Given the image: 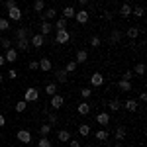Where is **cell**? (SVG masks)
I'll return each mask as SVG.
<instances>
[{"label": "cell", "mask_w": 147, "mask_h": 147, "mask_svg": "<svg viewBox=\"0 0 147 147\" xmlns=\"http://www.w3.org/2000/svg\"><path fill=\"white\" fill-rule=\"evenodd\" d=\"M80 96H82L84 100H88V98L92 96V90L90 88H80Z\"/></svg>", "instance_id": "41"}, {"label": "cell", "mask_w": 147, "mask_h": 147, "mask_svg": "<svg viewBox=\"0 0 147 147\" xmlns=\"http://www.w3.org/2000/svg\"><path fill=\"white\" fill-rule=\"evenodd\" d=\"M55 28H57V30H67V20H65V18H59Z\"/></svg>", "instance_id": "40"}, {"label": "cell", "mask_w": 147, "mask_h": 147, "mask_svg": "<svg viewBox=\"0 0 147 147\" xmlns=\"http://www.w3.org/2000/svg\"><path fill=\"white\" fill-rule=\"evenodd\" d=\"M4 124H6V118H4V116L0 114V127H4Z\"/></svg>", "instance_id": "51"}, {"label": "cell", "mask_w": 147, "mask_h": 147, "mask_svg": "<svg viewBox=\"0 0 147 147\" xmlns=\"http://www.w3.org/2000/svg\"><path fill=\"white\" fill-rule=\"evenodd\" d=\"M143 6H136V8H131V14L136 16V18H143Z\"/></svg>", "instance_id": "36"}, {"label": "cell", "mask_w": 147, "mask_h": 147, "mask_svg": "<svg viewBox=\"0 0 147 147\" xmlns=\"http://www.w3.org/2000/svg\"><path fill=\"white\" fill-rule=\"evenodd\" d=\"M139 102H147V94H145V92L139 94Z\"/></svg>", "instance_id": "50"}, {"label": "cell", "mask_w": 147, "mask_h": 147, "mask_svg": "<svg viewBox=\"0 0 147 147\" xmlns=\"http://www.w3.org/2000/svg\"><path fill=\"white\" fill-rule=\"evenodd\" d=\"M88 18H90L88 10H79L77 14H75V20H77L79 24H86V22H88Z\"/></svg>", "instance_id": "10"}, {"label": "cell", "mask_w": 147, "mask_h": 147, "mask_svg": "<svg viewBox=\"0 0 147 147\" xmlns=\"http://www.w3.org/2000/svg\"><path fill=\"white\" fill-rule=\"evenodd\" d=\"M122 39V34H120V30H112V34H110V43H118Z\"/></svg>", "instance_id": "29"}, {"label": "cell", "mask_w": 147, "mask_h": 147, "mask_svg": "<svg viewBox=\"0 0 147 147\" xmlns=\"http://www.w3.org/2000/svg\"><path fill=\"white\" fill-rule=\"evenodd\" d=\"M14 108H16V112H18V114H22V112H26V108H28V102H26V100L16 102V106H14Z\"/></svg>", "instance_id": "33"}, {"label": "cell", "mask_w": 147, "mask_h": 147, "mask_svg": "<svg viewBox=\"0 0 147 147\" xmlns=\"http://www.w3.org/2000/svg\"><path fill=\"white\" fill-rule=\"evenodd\" d=\"M0 39H2V32H0Z\"/></svg>", "instance_id": "57"}, {"label": "cell", "mask_w": 147, "mask_h": 147, "mask_svg": "<svg viewBox=\"0 0 147 147\" xmlns=\"http://www.w3.org/2000/svg\"><path fill=\"white\" fill-rule=\"evenodd\" d=\"M10 30V20L8 18H0V32H6Z\"/></svg>", "instance_id": "35"}, {"label": "cell", "mask_w": 147, "mask_h": 147, "mask_svg": "<svg viewBox=\"0 0 147 147\" xmlns=\"http://www.w3.org/2000/svg\"><path fill=\"white\" fill-rule=\"evenodd\" d=\"M30 35V28H18L16 30V39H28Z\"/></svg>", "instance_id": "21"}, {"label": "cell", "mask_w": 147, "mask_h": 147, "mask_svg": "<svg viewBox=\"0 0 147 147\" xmlns=\"http://www.w3.org/2000/svg\"><path fill=\"white\" fill-rule=\"evenodd\" d=\"M100 43H102V39L98 35H92L90 37V47H100Z\"/></svg>", "instance_id": "39"}, {"label": "cell", "mask_w": 147, "mask_h": 147, "mask_svg": "<svg viewBox=\"0 0 147 147\" xmlns=\"http://www.w3.org/2000/svg\"><path fill=\"white\" fill-rule=\"evenodd\" d=\"M63 104H65V98H63L61 94H53V96H51V108L59 110V108H61Z\"/></svg>", "instance_id": "8"}, {"label": "cell", "mask_w": 147, "mask_h": 147, "mask_svg": "<svg viewBox=\"0 0 147 147\" xmlns=\"http://www.w3.org/2000/svg\"><path fill=\"white\" fill-rule=\"evenodd\" d=\"M90 84L92 86H102V84H104V75H102V73H94L90 77Z\"/></svg>", "instance_id": "11"}, {"label": "cell", "mask_w": 147, "mask_h": 147, "mask_svg": "<svg viewBox=\"0 0 147 147\" xmlns=\"http://www.w3.org/2000/svg\"><path fill=\"white\" fill-rule=\"evenodd\" d=\"M96 122H98L100 125H108L110 124V114L108 112H100L98 116H96Z\"/></svg>", "instance_id": "15"}, {"label": "cell", "mask_w": 147, "mask_h": 147, "mask_svg": "<svg viewBox=\"0 0 147 147\" xmlns=\"http://www.w3.org/2000/svg\"><path fill=\"white\" fill-rule=\"evenodd\" d=\"M94 137H96L98 141H104V143H106V141L110 139V134H108L106 129H100V131H96V134H94Z\"/></svg>", "instance_id": "26"}, {"label": "cell", "mask_w": 147, "mask_h": 147, "mask_svg": "<svg viewBox=\"0 0 147 147\" xmlns=\"http://www.w3.org/2000/svg\"><path fill=\"white\" fill-rule=\"evenodd\" d=\"M39 16H41V22H43V20H47V22H49V20H53V18L57 16V10H55V8H45V10L41 12Z\"/></svg>", "instance_id": "9"}, {"label": "cell", "mask_w": 147, "mask_h": 147, "mask_svg": "<svg viewBox=\"0 0 147 147\" xmlns=\"http://www.w3.org/2000/svg\"><path fill=\"white\" fill-rule=\"evenodd\" d=\"M2 80H4V75H2V73H0V82H2Z\"/></svg>", "instance_id": "55"}, {"label": "cell", "mask_w": 147, "mask_h": 147, "mask_svg": "<svg viewBox=\"0 0 147 147\" xmlns=\"http://www.w3.org/2000/svg\"><path fill=\"white\" fill-rule=\"evenodd\" d=\"M51 67H53V65H51V61H49V59H45V57L39 61V69H41L43 73H49V71H51Z\"/></svg>", "instance_id": "24"}, {"label": "cell", "mask_w": 147, "mask_h": 147, "mask_svg": "<svg viewBox=\"0 0 147 147\" xmlns=\"http://www.w3.org/2000/svg\"><path fill=\"white\" fill-rule=\"evenodd\" d=\"M47 120H49L47 124L51 125V127H53V125H57V122H59V118H57L55 114H49V116H47Z\"/></svg>", "instance_id": "42"}, {"label": "cell", "mask_w": 147, "mask_h": 147, "mask_svg": "<svg viewBox=\"0 0 147 147\" xmlns=\"http://www.w3.org/2000/svg\"><path fill=\"white\" fill-rule=\"evenodd\" d=\"M120 14H122L124 18H129V16H131V4H129V2L122 4V6H120Z\"/></svg>", "instance_id": "20"}, {"label": "cell", "mask_w": 147, "mask_h": 147, "mask_svg": "<svg viewBox=\"0 0 147 147\" xmlns=\"http://www.w3.org/2000/svg\"><path fill=\"white\" fill-rule=\"evenodd\" d=\"M61 14H63V18H65V20H71V18H75L77 10H75L73 6H65V8L61 10Z\"/></svg>", "instance_id": "16"}, {"label": "cell", "mask_w": 147, "mask_h": 147, "mask_svg": "<svg viewBox=\"0 0 147 147\" xmlns=\"http://www.w3.org/2000/svg\"><path fill=\"white\" fill-rule=\"evenodd\" d=\"M69 145L71 147H80V141L79 139H69Z\"/></svg>", "instance_id": "47"}, {"label": "cell", "mask_w": 147, "mask_h": 147, "mask_svg": "<svg viewBox=\"0 0 147 147\" xmlns=\"http://www.w3.org/2000/svg\"><path fill=\"white\" fill-rule=\"evenodd\" d=\"M108 2H116V0H108Z\"/></svg>", "instance_id": "56"}, {"label": "cell", "mask_w": 147, "mask_h": 147, "mask_svg": "<svg viewBox=\"0 0 147 147\" xmlns=\"http://www.w3.org/2000/svg\"><path fill=\"white\" fill-rule=\"evenodd\" d=\"M4 63H6V59H4V55H0V67H2Z\"/></svg>", "instance_id": "53"}, {"label": "cell", "mask_w": 147, "mask_h": 147, "mask_svg": "<svg viewBox=\"0 0 147 147\" xmlns=\"http://www.w3.org/2000/svg\"><path fill=\"white\" fill-rule=\"evenodd\" d=\"M88 147H96V145H88Z\"/></svg>", "instance_id": "58"}, {"label": "cell", "mask_w": 147, "mask_h": 147, "mask_svg": "<svg viewBox=\"0 0 147 147\" xmlns=\"http://www.w3.org/2000/svg\"><path fill=\"white\" fill-rule=\"evenodd\" d=\"M55 75H57V80H59L61 84H65V82L69 80V77H67L69 73L65 71V69H57V73H55Z\"/></svg>", "instance_id": "19"}, {"label": "cell", "mask_w": 147, "mask_h": 147, "mask_svg": "<svg viewBox=\"0 0 147 147\" xmlns=\"http://www.w3.org/2000/svg\"><path fill=\"white\" fill-rule=\"evenodd\" d=\"M34 10L41 14V12L45 10V2H43V0H35V2H34Z\"/></svg>", "instance_id": "34"}, {"label": "cell", "mask_w": 147, "mask_h": 147, "mask_svg": "<svg viewBox=\"0 0 147 147\" xmlns=\"http://www.w3.org/2000/svg\"><path fill=\"white\" fill-rule=\"evenodd\" d=\"M49 134H51V125H49V124H41V127H39V136L47 137Z\"/></svg>", "instance_id": "30"}, {"label": "cell", "mask_w": 147, "mask_h": 147, "mask_svg": "<svg viewBox=\"0 0 147 147\" xmlns=\"http://www.w3.org/2000/svg\"><path fill=\"white\" fill-rule=\"evenodd\" d=\"M4 59H6V63H16V61H18V49H16V47H10V49H6V53H4Z\"/></svg>", "instance_id": "3"}, {"label": "cell", "mask_w": 147, "mask_h": 147, "mask_svg": "<svg viewBox=\"0 0 147 147\" xmlns=\"http://www.w3.org/2000/svg\"><path fill=\"white\" fill-rule=\"evenodd\" d=\"M0 45L4 47V49H10L12 43H10V39H4V37H2V39H0Z\"/></svg>", "instance_id": "44"}, {"label": "cell", "mask_w": 147, "mask_h": 147, "mask_svg": "<svg viewBox=\"0 0 147 147\" xmlns=\"http://www.w3.org/2000/svg\"><path fill=\"white\" fill-rule=\"evenodd\" d=\"M30 39H18L16 41V49H20V51H30Z\"/></svg>", "instance_id": "18"}, {"label": "cell", "mask_w": 147, "mask_h": 147, "mask_svg": "<svg viewBox=\"0 0 147 147\" xmlns=\"http://www.w3.org/2000/svg\"><path fill=\"white\" fill-rule=\"evenodd\" d=\"M118 90H120V92H129V90H131V82H129V80L120 79V80H118Z\"/></svg>", "instance_id": "14"}, {"label": "cell", "mask_w": 147, "mask_h": 147, "mask_svg": "<svg viewBox=\"0 0 147 147\" xmlns=\"http://www.w3.org/2000/svg\"><path fill=\"white\" fill-rule=\"evenodd\" d=\"M39 69V61H30V71H37Z\"/></svg>", "instance_id": "46"}, {"label": "cell", "mask_w": 147, "mask_h": 147, "mask_svg": "<svg viewBox=\"0 0 147 147\" xmlns=\"http://www.w3.org/2000/svg\"><path fill=\"white\" fill-rule=\"evenodd\" d=\"M16 139H18L20 143H30V141H32V134H30L28 129H20V131L16 134Z\"/></svg>", "instance_id": "6"}, {"label": "cell", "mask_w": 147, "mask_h": 147, "mask_svg": "<svg viewBox=\"0 0 147 147\" xmlns=\"http://www.w3.org/2000/svg\"><path fill=\"white\" fill-rule=\"evenodd\" d=\"M134 75H137V77L145 75V65H143V63H137L136 67H134Z\"/></svg>", "instance_id": "32"}, {"label": "cell", "mask_w": 147, "mask_h": 147, "mask_svg": "<svg viewBox=\"0 0 147 147\" xmlns=\"http://www.w3.org/2000/svg\"><path fill=\"white\" fill-rule=\"evenodd\" d=\"M88 61V51L86 49H79L77 51V57H75V63L77 65H82V63H86Z\"/></svg>", "instance_id": "7"}, {"label": "cell", "mask_w": 147, "mask_h": 147, "mask_svg": "<svg viewBox=\"0 0 147 147\" xmlns=\"http://www.w3.org/2000/svg\"><path fill=\"white\" fill-rule=\"evenodd\" d=\"M114 136H116L118 141H124V139H125V127H124V125H118L116 131H114Z\"/></svg>", "instance_id": "23"}, {"label": "cell", "mask_w": 147, "mask_h": 147, "mask_svg": "<svg viewBox=\"0 0 147 147\" xmlns=\"http://www.w3.org/2000/svg\"><path fill=\"white\" fill-rule=\"evenodd\" d=\"M51 32H53V26L47 22V20H43V22H41V32H39V34L41 35H49Z\"/></svg>", "instance_id": "22"}, {"label": "cell", "mask_w": 147, "mask_h": 147, "mask_svg": "<svg viewBox=\"0 0 147 147\" xmlns=\"http://www.w3.org/2000/svg\"><path fill=\"white\" fill-rule=\"evenodd\" d=\"M122 79H124V80H131V79H134V71H125Z\"/></svg>", "instance_id": "45"}, {"label": "cell", "mask_w": 147, "mask_h": 147, "mask_svg": "<svg viewBox=\"0 0 147 147\" xmlns=\"http://www.w3.org/2000/svg\"><path fill=\"white\" fill-rule=\"evenodd\" d=\"M45 94L47 96H53V94H57V84L55 82H49L45 86Z\"/></svg>", "instance_id": "31"}, {"label": "cell", "mask_w": 147, "mask_h": 147, "mask_svg": "<svg viewBox=\"0 0 147 147\" xmlns=\"http://www.w3.org/2000/svg\"><path fill=\"white\" fill-rule=\"evenodd\" d=\"M77 67H79V65H77L75 61H69L67 65H65V71H67V73H75V71H77Z\"/></svg>", "instance_id": "38"}, {"label": "cell", "mask_w": 147, "mask_h": 147, "mask_svg": "<svg viewBox=\"0 0 147 147\" xmlns=\"http://www.w3.org/2000/svg\"><path fill=\"white\" fill-rule=\"evenodd\" d=\"M69 39H71V34L67 30H57V35H55L57 43H69Z\"/></svg>", "instance_id": "4"}, {"label": "cell", "mask_w": 147, "mask_h": 147, "mask_svg": "<svg viewBox=\"0 0 147 147\" xmlns=\"http://www.w3.org/2000/svg\"><path fill=\"white\" fill-rule=\"evenodd\" d=\"M39 98V90L37 88H26V92H24V100L26 102H35Z\"/></svg>", "instance_id": "2"}, {"label": "cell", "mask_w": 147, "mask_h": 147, "mask_svg": "<svg viewBox=\"0 0 147 147\" xmlns=\"http://www.w3.org/2000/svg\"><path fill=\"white\" fill-rule=\"evenodd\" d=\"M139 34H141V30L136 28V26H134V28H127V37H129V39H136Z\"/></svg>", "instance_id": "28"}, {"label": "cell", "mask_w": 147, "mask_h": 147, "mask_svg": "<svg viewBox=\"0 0 147 147\" xmlns=\"http://www.w3.org/2000/svg\"><path fill=\"white\" fill-rule=\"evenodd\" d=\"M14 6H16V0H6V10H10Z\"/></svg>", "instance_id": "48"}, {"label": "cell", "mask_w": 147, "mask_h": 147, "mask_svg": "<svg viewBox=\"0 0 147 147\" xmlns=\"http://www.w3.org/2000/svg\"><path fill=\"white\" fill-rule=\"evenodd\" d=\"M127 2H131V0H127Z\"/></svg>", "instance_id": "59"}, {"label": "cell", "mask_w": 147, "mask_h": 147, "mask_svg": "<svg viewBox=\"0 0 147 147\" xmlns=\"http://www.w3.org/2000/svg\"><path fill=\"white\" fill-rule=\"evenodd\" d=\"M30 45L35 47V49H41V47L45 45V35H41V34H34V35H32V39H30Z\"/></svg>", "instance_id": "1"}, {"label": "cell", "mask_w": 147, "mask_h": 147, "mask_svg": "<svg viewBox=\"0 0 147 147\" xmlns=\"http://www.w3.org/2000/svg\"><path fill=\"white\" fill-rule=\"evenodd\" d=\"M114 147H124V145H122V141H118V143H116Z\"/></svg>", "instance_id": "54"}, {"label": "cell", "mask_w": 147, "mask_h": 147, "mask_svg": "<svg viewBox=\"0 0 147 147\" xmlns=\"http://www.w3.org/2000/svg\"><path fill=\"white\" fill-rule=\"evenodd\" d=\"M8 20H12V22H20V20H22V10H20L18 6L10 8V10H8Z\"/></svg>", "instance_id": "5"}, {"label": "cell", "mask_w": 147, "mask_h": 147, "mask_svg": "<svg viewBox=\"0 0 147 147\" xmlns=\"http://www.w3.org/2000/svg\"><path fill=\"white\" fill-rule=\"evenodd\" d=\"M120 108H122L120 100H110L108 102V110H110V112H120Z\"/></svg>", "instance_id": "27"}, {"label": "cell", "mask_w": 147, "mask_h": 147, "mask_svg": "<svg viewBox=\"0 0 147 147\" xmlns=\"http://www.w3.org/2000/svg\"><path fill=\"white\" fill-rule=\"evenodd\" d=\"M102 18H104V20H106V22H110V20H112L114 18V14L110 10H104V14H102Z\"/></svg>", "instance_id": "43"}, {"label": "cell", "mask_w": 147, "mask_h": 147, "mask_svg": "<svg viewBox=\"0 0 147 147\" xmlns=\"http://www.w3.org/2000/svg\"><path fill=\"white\" fill-rule=\"evenodd\" d=\"M37 147H53V145H51L49 137H39V141H37Z\"/></svg>", "instance_id": "37"}, {"label": "cell", "mask_w": 147, "mask_h": 147, "mask_svg": "<svg viewBox=\"0 0 147 147\" xmlns=\"http://www.w3.org/2000/svg\"><path fill=\"white\" fill-rule=\"evenodd\" d=\"M90 131H92V129H90V125H88V124H80L79 125V136L88 137V136H90Z\"/></svg>", "instance_id": "25"}, {"label": "cell", "mask_w": 147, "mask_h": 147, "mask_svg": "<svg viewBox=\"0 0 147 147\" xmlns=\"http://www.w3.org/2000/svg\"><path fill=\"white\" fill-rule=\"evenodd\" d=\"M124 108L127 110V112H136L137 108H139V104H137L134 98H129V100H125V102H124Z\"/></svg>", "instance_id": "17"}, {"label": "cell", "mask_w": 147, "mask_h": 147, "mask_svg": "<svg viewBox=\"0 0 147 147\" xmlns=\"http://www.w3.org/2000/svg\"><path fill=\"white\" fill-rule=\"evenodd\" d=\"M8 77H10V79H16V77H18V71H16V69H10Z\"/></svg>", "instance_id": "49"}, {"label": "cell", "mask_w": 147, "mask_h": 147, "mask_svg": "<svg viewBox=\"0 0 147 147\" xmlns=\"http://www.w3.org/2000/svg\"><path fill=\"white\" fill-rule=\"evenodd\" d=\"M57 139H59L61 143H69V139H71V131H69V129H59V131H57Z\"/></svg>", "instance_id": "13"}, {"label": "cell", "mask_w": 147, "mask_h": 147, "mask_svg": "<svg viewBox=\"0 0 147 147\" xmlns=\"http://www.w3.org/2000/svg\"><path fill=\"white\" fill-rule=\"evenodd\" d=\"M77 112H79L80 116H88V112H90V104H88L86 100H82L79 106H77Z\"/></svg>", "instance_id": "12"}, {"label": "cell", "mask_w": 147, "mask_h": 147, "mask_svg": "<svg viewBox=\"0 0 147 147\" xmlns=\"http://www.w3.org/2000/svg\"><path fill=\"white\" fill-rule=\"evenodd\" d=\"M79 4H80V6H86V4H88V0H79Z\"/></svg>", "instance_id": "52"}]
</instances>
